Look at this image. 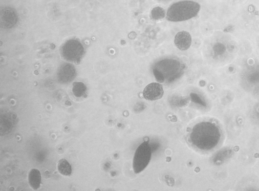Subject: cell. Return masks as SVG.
Here are the masks:
<instances>
[{
    "label": "cell",
    "instance_id": "1",
    "mask_svg": "<svg viewBox=\"0 0 259 191\" xmlns=\"http://www.w3.org/2000/svg\"><path fill=\"white\" fill-rule=\"evenodd\" d=\"M219 127L214 122L196 123L189 129L187 142L192 148L200 152H209L216 148L221 139Z\"/></svg>",
    "mask_w": 259,
    "mask_h": 191
},
{
    "label": "cell",
    "instance_id": "2",
    "mask_svg": "<svg viewBox=\"0 0 259 191\" xmlns=\"http://www.w3.org/2000/svg\"><path fill=\"white\" fill-rule=\"evenodd\" d=\"M200 9V5L192 1H182L172 5L168 10L167 18L173 22L183 21L194 18Z\"/></svg>",
    "mask_w": 259,
    "mask_h": 191
},
{
    "label": "cell",
    "instance_id": "3",
    "mask_svg": "<svg viewBox=\"0 0 259 191\" xmlns=\"http://www.w3.org/2000/svg\"><path fill=\"white\" fill-rule=\"evenodd\" d=\"M152 151L149 143L144 142L140 144L135 151L133 159V170L136 174L145 170L151 159Z\"/></svg>",
    "mask_w": 259,
    "mask_h": 191
},
{
    "label": "cell",
    "instance_id": "4",
    "mask_svg": "<svg viewBox=\"0 0 259 191\" xmlns=\"http://www.w3.org/2000/svg\"><path fill=\"white\" fill-rule=\"evenodd\" d=\"M18 122V117L15 113L4 112L0 116V134L5 136L11 133Z\"/></svg>",
    "mask_w": 259,
    "mask_h": 191
},
{
    "label": "cell",
    "instance_id": "5",
    "mask_svg": "<svg viewBox=\"0 0 259 191\" xmlns=\"http://www.w3.org/2000/svg\"><path fill=\"white\" fill-rule=\"evenodd\" d=\"M144 98L147 100L154 101L160 99L164 95L162 85L156 83L148 85L143 92Z\"/></svg>",
    "mask_w": 259,
    "mask_h": 191
},
{
    "label": "cell",
    "instance_id": "6",
    "mask_svg": "<svg viewBox=\"0 0 259 191\" xmlns=\"http://www.w3.org/2000/svg\"><path fill=\"white\" fill-rule=\"evenodd\" d=\"M192 41L191 35L185 31L178 33L175 36L174 40L176 46L182 51L189 49L191 46Z\"/></svg>",
    "mask_w": 259,
    "mask_h": 191
},
{
    "label": "cell",
    "instance_id": "7",
    "mask_svg": "<svg viewBox=\"0 0 259 191\" xmlns=\"http://www.w3.org/2000/svg\"><path fill=\"white\" fill-rule=\"evenodd\" d=\"M16 14L11 9L7 8L1 13V24L7 27L11 26L15 23L16 21Z\"/></svg>",
    "mask_w": 259,
    "mask_h": 191
},
{
    "label": "cell",
    "instance_id": "8",
    "mask_svg": "<svg viewBox=\"0 0 259 191\" xmlns=\"http://www.w3.org/2000/svg\"><path fill=\"white\" fill-rule=\"evenodd\" d=\"M28 182L31 187L34 190H37L41 183V174L37 169H33L28 174Z\"/></svg>",
    "mask_w": 259,
    "mask_h": 191
},
{
    "label": "cell",
    "instance_id": "9",
    "mask_svg": "<svg viewBox=\"0 0 259 191\" xmlns=\"http://www.w3.org/2000/svg\"><path fill=\"white\" fill-rule=\"evenodd\" d=\"M58 170L60 173L64 175H70L72 172V169L70 165L65 159L60 160L58 164Z\"/></svg>",
    "mask_w": 259,
    "mask_h": 191
},
{
    "label": "cell",
    "instance_id": "10",
    "mask_svg": "<svg viewBox=\"0 0 259 191\" xmlns=\"http://www.w3.org/2000/svg\"><path fill=\"white\" fill-rule=\"evenodd\" d=\"M86 90V86L82 83H77L74 86L73 92L76 97L82 96Z\"/></svg>",
    "mask_w": 259,
    "mask_h": 191
},
{
    "label": "cell",
    "instance_id": "11",
    "mask_svg": "<svg viewBox=\"0 0 259 191\" xmlns=\"http://www.w3.org/2000/svg\"><path fill=\"white\" fill-rule=\"evenodd\" d=\"M152 17L154 20L163 19L165 17V11L160 7L154 8L151 12Z\"/></svg>",
    "mask_w": 259,
    "mask_h": 191
}]
</instances>
